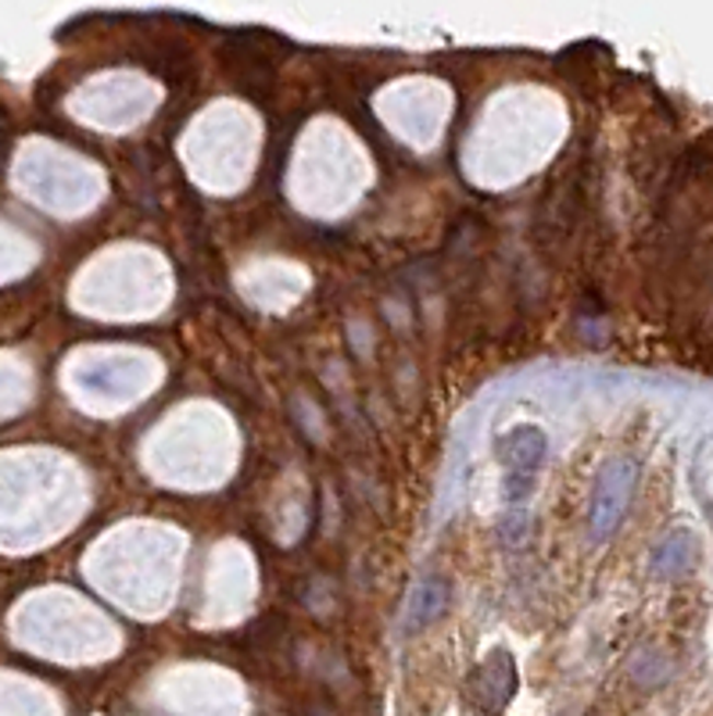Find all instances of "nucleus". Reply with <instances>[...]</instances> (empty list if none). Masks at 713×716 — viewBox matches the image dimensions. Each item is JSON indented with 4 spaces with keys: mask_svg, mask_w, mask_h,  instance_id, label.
I'll list each match as a JSON object with an SVG mask.
<instances>
[{
    "mask_svg": "<svg viewBox=\"0 0 713 716\" xmlns=\"http://www.w3.org/2000/svg\"><path fill=\"white\" fill-rule=\"evenodd\" d=\"M634 488V466L631 462H609L592 488V538H609L613 527L624 519Z\"/></svg>",
    "mask_w": 713,
    "mask_h": 716,
    "instance_id": "obj_3",
    "label": "nucleus"
},
{
    "mask_svg": "<svg viewBox=\"0 0 713 716\" xmlns=\"http://www.w3.org/2000/svg\"><path fill=\"white\" fill-rule=\"evenodd\" d=\"M692 555H696V544H692L689 533H670L653 555V570L659 573V577H678V573L692 566Z\"/></svg>",
    "mask_w": 713,
    "mask_h": 716,
    "instance_id": "obj_5",
    "label": "nucleus"
},
{
    "mask_svg": "<svg viewBox=\"0 0 713 716\" xmlns=\"http://www.w3.org/2000/svg\"><path fill=\"white\" fill-rule=\"evenodd\" d=\"M549 451V441L538 426H516L505 437H499V459L505 470V498L510 502H524L530 488H535V477L541 470V459Z\"/></svg>",
    "mask_w": 713,
    "mask_h": 716,
    "instance_id": "obj_1",
    "label": "nucleus"
},
{
    "mask_svg": "<svg viewBox=\"0 0 713 716\" xmlns=\"http://www.w3.org/2000/svg\"><path fill=\"white\" fill-rule=\"evenodd\" d=\"M521 673H516V659L510 648H491L481 667H474L470 681H466V695L481 713L499 716L516 695Z\"/></svg>",
    "mask_w": 713,
    "mask_h": 716,
    "instance_id": "obj_2",
    "label": "nucleus"
},
{
    "mask_svg": "<svg viewBox=\"0 0 713 716\" xmlns=\"http://www.w3.org/2000/svg\"><path fill=\"white\" fill-rule=\"evenodd\" d=\"M448 609V588L441 580H423L417 591H412L409 602V627H426L431 620H437Z\"/></svg>",
    "mask_w": 713,
    "mask_h": 716,
    "instance_id": "obj_4",
    "label": "nucleus"
}]
</instances>
